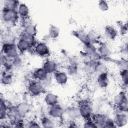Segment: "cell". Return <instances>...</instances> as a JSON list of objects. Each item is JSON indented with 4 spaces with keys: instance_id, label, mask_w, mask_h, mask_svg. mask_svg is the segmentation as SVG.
I'll list each match as a JSON object with an SVG mask.
<instances>
[{
    "instance_id": "obj_1",
    "label": "cell",
    "mask_w": 128,
    "mask_h": 128,
    "mask_svg": "<svg viewBox=\"0 0 128 128\" xmlns=\"http://www.w3.org/2000/svg\"><path fill=\"white\" fill-rule=\"evenodd\" d=\"M19 18L20 16L17 10L3 8L2 11L1 20L5 26L12 27L17 23Z\"/></svg>"
},
{
    "instance_id": "obj_2",
    "label": "cell",
    "mask_w": 128,
    "mask_h": 128,
    "mask_svg": "<svg viewBox=\"0 0 128 128\" xmlns=\"http://www.w3.org/2000/svg\"><path fill=\"white\" fill-rule=\"evenodd\" d=\"M28 90L32 96H38L45 92L44 85L40 82L32 80L30 82L28 86Z\"/></svg>"
},
{
    "instance_id": "obj_3",
    "label": "cell",
    "mask_w": 128,
    "mask_h": 128,
    "mask_svg": "<svg viewBox=\"0 0 128 128\" xmlns=\"http://www.w3.org/2000/svg\"><path fill=\"white\" fill-rule=\"evenodd\" d=\"M2 53L10 60L19 56V52L15 44H3L2 46Z\"/></svg>"
},
{
    "instance_id": "obj_4",
    "label": "cell",
    "mask_w": 128,
    "mask_h": 128,
    "mask_svg": "<svg viewBox=\"0 0 128 128\" xmlns=\"http://www.w3.org/2000/svg\"><path fill=\"white\" fill-rule=\"evenodd\" d=\"M80 116L84 120L91 118L92 116V108L91 105L88 102H82L78 106Z\"/></svg>"
},
{
    "instance_id": "obj_5",
    "label": "cell",
    "mask_w": 128,
    "mask_h": 128,
    "mask_svg": "<svg viewBox=\"0 0 128 128\" xmlns=\"http://www.w3.org/2000/svg\"><path fill=\"white\" fill-rule=\"evenodd\" d=\"M48 115L54 119H60L64 114V108L60 104H57L49 106L48 110Z\"/></svg>"
},
{
    "instance_id": "obj_6",
    "label": "cell",
    "mask_w": 128,
    "mask_h": 128,
    "mask_svg": "<svg viewBox=\"0 0 128 128\" xmlns=\"http://www.w3.org/2000/svg\"><path fill=\"white\" fill-rule=\"evenodd\" d=\"M34 52L36 55L45 57L49 56L50 54V50L46 44L44 42H36L34 46Z\"/></svg>"
},
{
    "instance_id": "obj_7",
    "label": "cell",
    "mask_w": 128,
    "mask_h": 128,
    "mask_svg": "<svg viewBox=\"0 0 128 128\" xmlns=\"http://www.w3.org/2000/svg\"><path fill=\"white\" fill-rule=\"evenodd\" d=\"M50 74H48L42 67L36 68L32 72V76L34 80L43 82L49 76Z\"/></svg>"
},
{
    "instance_id": "obj_8",
    "label": "cell",
    "mask_w": 128,
    "mask_h": 128,
    "mask_svg": "<svg viewBox=\"0 0 128 128\" xmlns=\"http://www.w3.org/2000/svg\"><path fill=\"white\" fill-rule=\"evenodd\" d=\"M70 120H76L80 118L78 107L68 106L64 109V114Z\"/></svg>"
},
{
    "instance_id": "obj_9",
    "label": "cell",
    "mask_w": 128,
    "mask_h": 128,
    "mask_svg": "<svg viewBox=\"0 0 128 128\" xmlns=\"http://www.w3.org/2000/svg\"><path fill=\"white\" fill-rule=\"evenodd\" d=\"M126 113L119 112L115 114L113 120L116 127H122L127 124L128 118Z\"/></svg>"
},
{
    "instance_id": "obj_10",
    "label": "cell",
    "mask_w": 128,
    "mask_h": 128,
    "mask_svg": "<svg viewBox=\"0 0 128 128\" xmlns=\"http://www.w3.org/2000/svg\"><path fill=\"white\" fill-rule=\"evenodd\" d=\"M108 118V116L102 114H97L92 115L91 118L94 122L96 128H104L105 122Z\"/></svg>"
},
{
    "instance_id": "obj_11",
    "label": "cell",
    "mask_w": 128,
    "mask_h": 128,
    "mask_svg": "<svg viewBox=\"0 0 128 128\" xmlns=\"http://www.w3.org/2000/svg\"><path fill=\"white\" fill-rule=\"evenodd\" d=\"M54 78L57 84L60 85H64L68 80V76L64 72H55L54 74Z\"/></svg>"
},
{
    "instance_id": "obj_12",
    "label": "cell",
    "mask_w": 128,
    "mask_h": 128,
    "mask_svg": "<svg viewBox=\"0 0 128 128\" xmlns=\"http://www.w3.org/2000/svg\"><path fill=\"white\" fill-rule=\"evenodd\" d=\"M42 68L48 74H54L56 71L57 65L56 62L52 60H46L42 66Z\"/></svg>"
},
{
    "instance_id": "obj_13",
    "label": "cell",
    "mask_w": 128,
    "mask_h": 128,
    "mask_svg": "<svg viewBox=\"0 0 128 128\" xmlns=\"http://www.w3.org/2000/svg\"><path fill=\"white\" fill-rule=\"evenodd\" d=\"M44 101L47 106H51L58 104V98L57 95L52 92H48L45 95Z\"/></svg>"
},
{
    "instance_id": "obj_14",
    "label": "cell",
    "mask_w": 128,
    "mask_h": 128,
    "mask_svg": "<svg viewBox=\"0 0 128 128\" xmlns=\"http://www.w3.org/2000/svg\"><path fill=\"white\" fill-rule=\"evenodd\" d=\"M16 46L19 54H22L24 52L28 51L31 46L27 42L22 38H20L17 40Z\"/></svg>"
},
{
    "instance_id": "obj_15",
    "label": "cell",
    "mask_w": 128,
    "mask_h": 128,
    "mask_svg": "<svg viewBox=\"0 0 128 128\" xmlns=\"http://www.w3.org/2000/svg\"><path fill=\"white\" fill-rule=\"evenodd\" d=\"M104 35L109 40H114L118 36L117 30L112 26H106L104 30Z\"/></svg>"
},
{
    "instance_id": "obj_16",
    "label": "cell",
    "mask_w": 128,
    "mask_h": 128,
    "mask_svg": "<svg viewBox=\"0 0 128 128\" xmlns=\"http://www.w3.org/2000/svg\"><path fill=\"white\" fill-rule=\"evenodd\" d=\"M96 82L100 88H105L108 85V73L98 74Z\"/></svg>"
},
{
    "instance_id": "obj_17",
    "label": "cell",
    "mask_w": 128,
    "mask_h": 128,
    "mask_svg": "<svg viewBox=\"0 0 128 128\" xmlns=\"http://www.w3.org/2000/svg\"><path fill=\"white\" fill-rule=\"evenodd\" d=\"M16 10L20 18L22 19L28 16L29 8L25 4L20 3Z\"/></svg>"
},
{
    "instance_id": "obj_18",
    "label": "cell",
    "mask_w": 128,
    "mask_h": 128,
    "mask_svg": "<svg viewBox=\"0 0 128 128\" xmlns=\"http://www.w3.org/2000/svg\"><path fill=\"white\" fill-rule=\"evenodd\" d=\"M1 83L4 86H8L13 81L12 75L6 70L1 74Z\"/></svg>"
},
{
    "instance_id": "obj_19",
    "label": "cell",
    "mask_w": 128,
    "mask_h": 128,
    "mask_svg": "<svg viewBox=\"0 0 128 128\" xmlns=\"http://www.w3.org/2000/svg\"><path fill=\"white\" fill-rule=\"evenodd\" d=\"M16 36L10 33H6L2 37V44H15L16 43Z\"/></svg>"
},
{
    "instance_id": "obj_20",
    "label": "cell",
    "mask_w": 128,
    "mask_h": 128,
    "mask_svg": "<svg viewBox=\"0 0 128 128\" xmlns=\"http://www.w3.org/2000/svg\"><path fill=\"white\" fill-rule=\"evenodd\" d=\"M8 108L4 100L1 98L0 102V119L1 121L4 120L7 118Z\"/></svg>"
},
{
    "instance_id": "obj_21",
    "label": "cell",
    "mask_w": 128,
    "mask_h": 128,
    "mask_svg": "<svg viewBox=\"0 0 128 128\" xmlns=\"http://www.w3.org/2000/svg\"><path fill=\"white\" fill-rule=\"evenodd\" d=\"M97 62L94 60H89L85 62L84 67V70L88 74H91L95 73V66Z\"/></svg>"
},
{
    "instance_id": "obj_22",
    "label": "cell",
    "mask_w": 128,
    "mask_h": 128,
    "mask_svg": "<svg viewBox=\"0 0 128 128\" xmlns=\"http://www.w3.org/2000/svg\"><path fill=\"white\" fill-rule=\"evenodd\" d=\"M74 35L79 40H80L83 44H86L92 42L88 34H86L80 32H74Z\"/></svg>"
},
{
    "instance_id": "obj_23",
    "label": "cell",
    "mask_w": 128,
    "mask_h": 128,
    "mask_svg": "<svg viewBox=\"0 0 128 128\" xmlns=\"http://www.w3.org/2000/svg\"><path fill=\"white\" fill-rule=\"evenodd\" d=\"M127 100V96L125 92L124 91H122L115 96L114 98V104L118 106Z\"/></svg>"
},
{
    "instance_id": "obj_24",
    "label": "cell",
    "mask_w": 128,
    "mask_h": 128,
    "mask_svg": "<svg viewBox=\"0 0 128 128\" xmlns=\"http://www.w3.org/2000/svg\"><path fill=\"white\" fill-rule=\"evenodd\" d=\"M16 108L18 112L24 116L30 110V106L29 104L25 102L20 103L16 106Z\"/></svg>"
},
{
    "instance_id": "obj_25",
    "label": "cell",
    "mask_w": 128,
    "mask_h": 128,
    "mask_svg": "<svg viewBox=\"0 0 128 128\" xmlns=\"http://www.w3.org/2000/svg\"><path fill=\"white\" fill-rule=\"evenodd\" d=\"M102 57H108L111 54V50L109 47L105 44H101L98 48V52Z\"/></svg>"
},
{
    "instance_id": "obj_26",
    "label": "cell",
    "mask_w": 128,
    "mask_h": 128,
    "mask_svg": "<svg viewBox=\"0 0 128 128\" xmlns=\"http://www.w3.org/2000/svg\"><path fill=\"white\" fill-rule=\"evenodd\" d=\"M20 2L16 0H5L4 2V8L9 10H16Z\"/></svg>"
},
{
    "instance_id": "obj_27",
    "label": "cell",
    "mask_w": 128,
    "mask_h": 128,
    "mask_svg": "<svg viewBox=\"0 0 128 128\" xmlns=\"http://www.w3.org/2000/svg\"><path fill=\"white\" fill-rule=\"evenodd\" d=\"M82 49L84 53L88 56L97 52L96 48L92 42L86 44H83Z\"/></svg>"
},
{
    "instance_id": "obj_28",
    "label": "cell",
    "mask_w": 128,
    "mask_h": 128,
    "mask_svg": "<svg viewBox=\"0 0 128 128\" xmlns=\"http://www.w3.org/2000/svg\"><path fill=\"white\" fill-rule=\"evenodd\" d=\"M108 72V68L106 65L99 61L97 62L95 66V72L98 74H106Z\"/></svg>"
},
{
    "instance_id": "obj_29",
    "label": "cell",
    "mask_w": 128,
    "mask_h": 128,
    "mask_svg": "<svg viewBox=\"0 0 128 128\" xmlns=\"http://www.w3.org/2000/svg\"><path fill=\"white\" fill-rule=\"evenodd\" d=\"M60 28L54 26L50 25L48 28V36L52 39L56 38L60 35Z\"/></svg>"
},
{
    "instance_id": "obj_30",
    "label": "cell",
    "mask_w": 128,
    "mask_h": 128,
    "mask_svg": "<svg viewBox=\"0 0 128 128\" xmlns=\"http://www.w3.org/2000/svg\"><path fill=\"white\" fill-rule=\"evenodd\" d=\"M40 124L42 126L43 128H53L54 126V123L52 120L46 116H44L41 118Z\"/></svg>"
},
{
    "instance_id": "obj_31",
    "label": "cell",
    "mask_w": 128,
    "mask_h": 128,
    "mask_svg": "<svg viewBox=\"0 0 128 128\" xmlns=\"http://www.w3.org/2000/svg\"><path fill=\"white\" fill-rule=\"evenodd\" d=\"M20 38H22L27 42L31 46H34L36 44V41L35 40V36L26 34L24 32H22Z\"/></svg>"
},
{
    "instance_id": "obj_32",
    "label": "cell",
    "mask_w": 128,
    "mask_h": 128,
    "mask_svg": "<svg viewBox=\"0 0 128 128\" xmlns=\"http://www.w3.org/2000/svg\"><path fill=\"white\" fill-rule=\"evenodd\" d=\"M11 64L12 68L16 70L22 68L23 64L22 60L19 56H18L11 60Z\"/></svg>"
},
{
    "instance_id": "obj_33",
    "label": "cell",
    "mask_w": 128,
    "mask_h": 128,
    "mask_svg": "<svg viewBox=\"0 0 128 128\" xmlns=\"http://www.w3.org/2000/svg\"><path fill=\"white\" fill-rule=\"evenodd\" d=\"M22 32L35 36L37 32V30L36 26L32 24L24 28Z\"/></svg>"
},
{
    "instance_id": "obj_34",
    "label": "cell",
    "mask_w": 128,
    "mask_h": 128,
    "mask_svg": "<svg viewBox=\"0 0 128 128\" xmlns=\"http://www.w3.org/2000/svg\"><path fill=\"white\" fill-rule=\"evenodd\" d=\"M120 79L125 85H127L128 82V70H120Z\"/></svg>"
},
{
    "instance_id": "obj_35",
    "label": "cell",
    "mask_w": 128,
    "mask_h": 128,
    "mask_svg": "<svg viewBox=\"0 0 128 128\" xmlns=\"http://www.w3.org/2000/svg\"><path fill=\"white\" fill-rule=\"evenodd\" d=\"M117 66L120 70H128V61L124 58L118 60L116 62Z\"/></svg>"
},
{
    "instance_id": "obj_36",
    "label": "cell",
    "mask_w": 128,
    "mask_h": 128,
    "mask_svg": "<svg viewBox=\"0 0 128 128\" xmlns=\"http://www.w3.org/2000/svg\"><path fill=\"white\" fill-rule=\"evenodd\" d=\"M98 7L102 12H106L109 8V6L105 0H100L98 3Z\"/></svg>"
},
{
    "instance_id": "obj_37",
    "label": "cell",
    "mask_w": 128,
    "mask_h": 128,
    "mask_svg": "<svg viewBox=\"0 0 128 128\" xmlns=\"http://www.w3.org/2000/svg\"><path fill=\"white\" fill-rule=\"evenodd\" d=\"M119 112H127L128 110V100L124 102L122 104L117 106Z\"/></svg>"
},
{
    "instance_id": "obj_38",
    "label": "cell",
    "mask_w": 128,
    "mask_h": 128,
    "mask_svg": "<svg viewBox=\"0 0 128 128\" xmlns=\"http://www.w3.org/2000/svg\"><path fill=\"white\" fill-rule=\"evenodd\" d=\"M84 127L86 128H96V126L92 118H90L86 120Z\"/></svg>"
},
{
    "instance_id": "obj_39",
    "label": "cell",
    "mask_w": 128,
    "mask_h": 128,
    "mask_svg": "<svg viewBox=\"0 0 128 128\" xmlns=\"http://www.w3.org/2000/svg\"><path fill=\"white\" fill-rule=\"evenodd\" d=\"M104 128H116V126L114 124V120L108 117V118H107V120L105 122Z\"/></svg>"
},
{
    "instance_id": "obj_40",
    "label": "cell",
    "mask_w": 128,
    "mask_h": 128,
    "mask_svg": "<svg viewBox=\"0 0 128 128\" xmlns=\"http://www.w3.org/2000/svg\"><path fill=\"white\" fill-rule=\"evenodd\" d=\"M22 25L23 26L24 28L28 26L33 24L32 20L29 16L26 18H22Z\"/></svg>"
},
{
    "instance_id": "obj_41",
    "label": "cell",
    "mask_w": 128,
    "mask_h": 128,
    "mask_svg": "<svg viewBox=\"0 0 128 128\" xmlns=\"http://www.w3.org/2000/svg\"><path fill=\"white\" fill-rule=\"evenodd\" d=\"M128 27L126 24H122L120 26V32L122 35H124L128 32Z\"/></svg>"
},
{
    "instance_id": "obj_42",
    "label": "cell",
    "mask_w": 128,
    "mask_h": 128,
    "mask_svg": "<svg viewBox=\"0 0 128 128\" xmlns=\"http://www.w3.org/2000/svg\"><path fill=\"white\" fill-rule=\"evenodd\" d=\"M28 126L30 128H40V126L38 123L36 122L34 120H31L28 122Z\"/></svg>"
},
{
    "instance_id": "obj_43",
    "label": "cell",
    "mask_w": 128,
    "mask_h": 128,
    "mask_svg": "<svg viewBox=\"0 0 128 128\" xmlns=\"http://www.w3.org/2000/svg\"><path fill=\"white\" fill-rule=\"evenodd\" d=\"M76 68H77L76 66H75V65H74V64H72L68 67L69 72H72V74L76 72Z\"/></svg>"
}]
</instances>
